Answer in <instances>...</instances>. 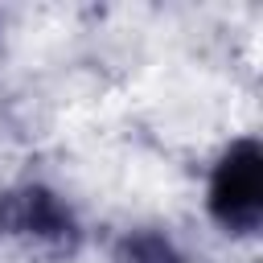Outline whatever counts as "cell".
Here are the masks:
<instances>
[{
	"instance_id": "6da1fadb",
	"label": "cell",
	"mask_w": 263,
	"mask_h": 263,
	"mask_svg": "<svg viewBox=\"0 0 263 263\" xmlns=\"http://www.w3.org/2000/svg\"><path fill=\"white\" fill-rule=\"evenodd\" d=\"M205 205H210V218L226 234L259 230V222H263V148L255 136L234 140L218 156V164L210 173Z\"/></svg>"
},
{
	"instance_id": "7a4b0ae2",
	"label": "cell",
	"mask_w": 263,
	"mask_h": 263,
	"mask_svg": "<svg viewBox=\"0 0 263 263\" xmlns=\"http://www.w3.org/2000/svg\"><path fill=\"white\" fill-rule=\"evenodd\" d=\"M0 234L16 238L33 251H74L78 218L62 193L45 185H16L0 193Z\"/></svg>"
},
{
	"instance_id": "3957f363",
	"label": "cell",
	"mask_w": 263,
	"mask_h": 263,
	"mask_svg": "<svg viewBox=\"0 0 263 263\" xmlns=\"http://www.w3.org/2000/svg\"><path fill=\"white\" fill-rule=\"evenodd\" d=\"M115 263H185V255L164 230L136 226L115 242Z\"/></svg>"
}]
</instances>
